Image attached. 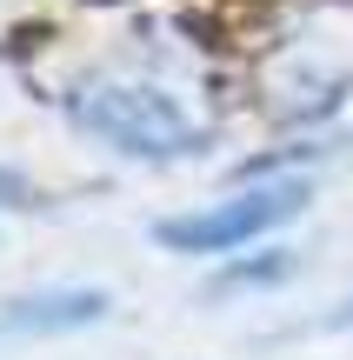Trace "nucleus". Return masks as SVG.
Masks as SVG:
<instances>
[{"mask_svg": "<svg viewBox=\"0 0 353 360\" xmlns=\"http://www.w3.org/2000/svg\"><path fill=\"white\" fill-rule=\"evenodd\" d=\"M74 120L127 160H187L207 147V127H194L160 87H87L74 101Z\"/></svg>", "mask_w": 353, "mask_h": 360, "instance_id": "nucleus-1", "label": "nucleus"}, {"mask_svg": "<svg viewBox=\"0 0 353 360\" xmlns=\"http://www.w3.org/2000/svg\"><path fill=\"white\" fill-rule=\"evenodd\" d=\"M333 327H353V300H347V307H340V314H333Z\"/></svg>", "mask_w": 353, "mask_h": 360, "instance_id": "nucleus-5", "label": "nucleus"}, {"mask_svg": "<svg viewBox=\"0 0 353 360\" xmlns=\"http://www.w3.org/2000/svg\"><path fill=\"white\" fill-rule=\"evenodd\" d=\"M107 314L100 287H60V294H27L0 307V334H74V327H93Z\"/></svg>", "mask_w": 353, "mask_h": 360, "instance_id": "nucleus-3", "label": "nucleus"}, {"mask_svg": "<svg viewBox=\"0 0 353 360\" xmlns=\"http://www.w3.org/2000/svg\"><path fill=\"white\" fill-rule=\"evenodd\" d=\"M300 207H307V187L300 180H280V187H253V193H240V200L200 207V214H180V220H160L154 240L167 247V254H234V247L287 227Z\"/></svg>", "mask_w": 353, "mask_h": 360, "instance_id": "nucleus-2", "label": "nucleus"}, {"mask_svg": "<svg viewBox=\"0 0 353 360\" xmlns=\"http://www.w3.org/2000/svg\"><path fill=\"white\" fill-rule=\"evenodd\" d=\"M34 200H40V193L27 187L20 174H7V167H0V207H34Z\"/></svg>", "mask_w": 353, "mask_h": 360, "instance_id": "nucleus-4", "label": "nucleus"}]
</instances>
